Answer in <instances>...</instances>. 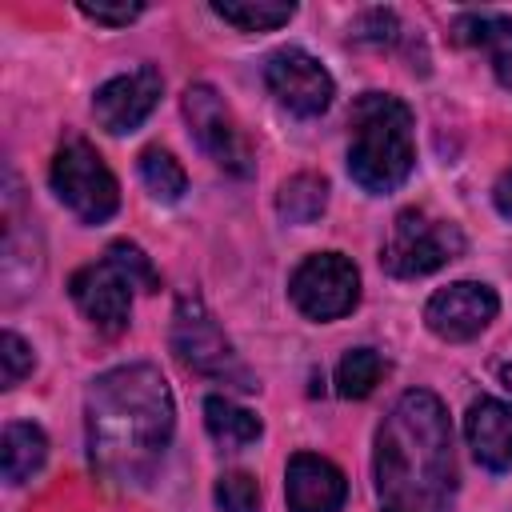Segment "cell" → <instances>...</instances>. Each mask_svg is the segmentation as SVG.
I'll list each match as a JSON object with an SVG mask.
<instances>
[{"label":"cell","instance_id":"1","mask_svg":"<svg viewBox=\"0 0 512 512\" xmlns=\"http://www.w3.org/2000/svg\"><path fill=\"white\" fill-rule=\"evenodd\" d=\"M92 468L116 488H144L176 428L168 380L152 364H120L100 372L84 396Z\"/></svg>","mask_w":512,"mask_h":512},{"label":"cell","instance_id":"2","mask_svg":"<svg viewBox=\"0 0 512 512\" xmlns=\"http://www.w3.org/2000/svg\"><path fill=\"white\" fill-rule=\"evenodd\" d=\"M372 472L384 504L408 512H448L456 496L452 424L432 392L412 388L392 404L376 432Z\"/></svg>","mask_w":512,"mask_h":512},{"label":"cell","instance_id":"3","mask_svg":"<svg viewBox=\"0 0 512 512\" xmlns=\"http://www.w3.org/2000/svg\"><path fill=\"white\" fill-rule=\"evenodd\" d=\"M348 128V176L372 196L396 192L416 164L412 108L400 96L364 92L348 112Z\"/></svg>","mask_w":512,"mask_h":512},{"label":"cell","instance_id":"4","mask_svg":"<svg viewBox=\"0 0 512 512\" xmlns=\"http://www.w3.org/2000/svg\"><path fill=\"white\" fill-rule=\"evenodd\" d=\"M456 256H464V232L452 220H436L420 208H404L392 220L380 264H384V272H392L400 280H416V276H428V272L452 264Z\"/></svg>","mask_w":512,"mask_h":512},{"label":"cell","instance_id":"5","mask_svg":"<svg viewBox=\"0 0 512 512\" xmlns=\"http://www.w3.org/2000/svg\"><path fill=\"white\" fill-rule=\"evenodd\" d=\"M172 348H176L180 364L192 368V372H200V376L236 384L244 392H256L260 388L256 376L244 368V360L232 352V344L220 332V324L212 320V312L200 304V296H180L176 316H172Z\"/></svg>","mask_w":512,"mask_h":512},{"label":"cell","instance_id":"6","mask_svg":"<svg viewBox=\"0 0 512 512\" xmlns=\"http://www.w3.org/2000/svg\"><path fill=\"white\" fill-rule=\"evenodd\" d=\"M52 192L84 224H104L120 208V188L104 156L88 140H68L52 156Z\"/></svg>","mask_w":512,"mask_h":512},{"label":"cell","instance_id":"7","mask_svg":"<svg viewBox=\"0 0 512 512\" xmlns=\"http://www.w3.org/2000/svg\"><path fill=\"white\" fill-rule=\"evenodd\" d=\"M288 296L308 320H340L360 304V272L344 252H312L292 272Z\"/></svg>","mask_w":512,"mask_h":512},{"label":"cell","instance_id":"8","mask_svg":"<svg viewBox=\"0 0 512 512\" xmlns=\"http://www.w3.org/2000/svg\"><path fill=\"white\" fill-rule=\"evenodd\" d=\"M184 116H188L200 148L216 160V168H224L228 176H252V144L212 84L184 88Z\"/></svg>","mask_w":512,"mask_h":512},{"label":"cell","instance_id":"9","mask_svg":"<svg viewBox=\"0 0 512 512\" xmlns=\"http://www.w3.org/2000/svg\"><path fill=\"white\" fill-rule=\"evenodd\" d=\"M264 84L276 96L280 108H288L292 116H320L328 112L336 84L328 76V68L308 56L304 48H280L264 60Z\"/></svg>","mask_w":512,"mask_h":512},{"label":"cell","instance_id":"10","mask_svg":"<svg viewBox=\"0 0 512 512\" xmlns=\"http://www.w3.org/2000/svg\"><path fill=\"white\" fill-rule=\"evenodd\" d=\"M160 92H164V76L152 64H136L132 72H120L96 88L92 116L112 136L136 132L152 116V108L160 104Z\"/></svg>","mask_w":512,"mask_h":512},{"label":"cell","instance_id":"11","mask_svg":"<svg viewBox=\"0 0 512 512\" xmlns=\"http://www.w3.org/2000/svg\"><path fill=\"white\" fill-rule=\"evenodd\" d=\"M496 312H500V296L488 284H480V280H456V284H448V288H440V292L428 296L424 324H428L432 336L460 344V340L480 336L496 320Z\"/></svg>","mask_w":512,"mask_h":512},{"label":"cell","instance_id":"12","mask_svg":"<svg viewBox=\"0 0 512 512\" xmlns=\"http://www.w3.org/2000/svg\"><path fill=\"white\" fill-rule=\"evenodd\" d=\"M132 280L120 264H112L108 256L96 260V264H84L72 272L68 280V296L76 300V308L108 336L124 332L128 328V316H132Z\"/></svg>","mask_w":512,"mask_h":512},{"label":"cell","instance_id":"13","mask_svg":"<svg viewBox=\"0 0 512 512\" xmlns=\"http://www.w3.org/2000/svg\"><path fill=\"white\" fill-rule=\"evenodd\" d=\"M284 496L288 512H340L348 480L332 460L316 452H296L284 468Z\"/></svg>","mask_w":512,"mask_h":512},{"label":"cell","instance_id":"14","mask_svg":"<svg viewBox=\"0 0 512 512\" xmlns=\"http://www.w3.org/2000/svg\"><path fill=\"white\" fill-rule=\"evenodd\" d=\"M464 436L476 464H484L488 472L512 468V408L504 400H492V396L472 400L464 416Z\"/></svg>","mask_w":512,"mask_h":512},{"label":"cell","instance_id":"15","mask_svg":"<svg viewBox=\"0 0 512 512\" xmlns=\"http://www.w3.org/2000/svg\"><path fill=\"white\" fill-rule=\"evenodd\" d=\"M452 40L464 48H480L500 80V88L512 92V16L500 12H464L452 24Z\"/></svg>","mask_w":512,"mask_h":512},{"label":"cell","instance_id":"16","mask_svg":"<svg viewBox=\"0 0 512 512\" xmlns=\"http://www.w3.org/2000/svg\"><path fill=\"white\" fill-rule=\"evenodd\" d=\"M44 460H48V436L28 420H12L4 428V444H0L4 480L8 484H24V480H32L40 472Z\"/></svg>","mask_w":512,"mask_h":512},{"label":"cell","instance_id":"17","mask_svg":"<svg viewBox=\"0 0 512 512\" xmlns=\"http://www.w3.org/2000/svg\"><path fill=\"white\" fill-rule=\"evenodd\" d=\"M204 428H208V436H212L220 448H228V452L256 444L260 432H264V428H260V416L248 412V408H240V404L228 400V396H208V400H204Z\"/></svg>","mask_w":512,"mask_h":512},{"label":"cell","instance_id":"18","mask_svg":"<svg viewBox=\"0 0 512 512\" xmlns=\"http://www.w3.org/2000/svg\"><path fill=\"white\" fill-rule=\"evenodd\" d=\"M276 208L288 224H312L324 208H328V180L316 172H296L280 184L276 192Z\"/></svg>","mask_w":512,"mask_h":512},{"label":"cell","instance_id":"19","mask_svg":"<svg viewBox=\"0 0 512 512\" xmlns=\"http://www.w3.org/2000/svg\"><path fill=\"white\" fill-rule=\"evenodd\" d=\"M212 12L232 24L236 32H272L296 16V4H276V0H216Z\"/></svg>","mask_w":512,"mask_h":512},{"label":"cell","instance_id":"20","mask_svg":"<svg viewBox=\"0 0 512 512\" xmlns=\"http://www.w3.org/2000/svg\"><path fill=\"white\" fill-rule=\"evenodd\" d=\"M384 372H388V364L376 348H352L336 364V392L344 400H364V396H372V388L380 384Z\"/></svg>","mask_w":512,"mask_h":512},{"label":"cell","instance_id":"21","mask_svg":"<svg viewBox=\"0 0 512 512\" xmlns=\"http://www.w3.org/2000/svg\"><path fill=\"white\" fill-rule=\"evenodd\" d=\"M140 180L144 188L164 200V204H176L184 192H188V176L180 168V160L168 152V148H144L140 152Z\"/></svg>","mask_w":512,"mask_h":512},{"label":"cell","instance_id":"22","mask_svg":"<svg viewBox=\"0 0 512 512\" xmlns=\"http://www.w3.org/2000/svg\"><path fill=\"white\" fill-rule=\"evenodd\" d=\"M216 504L220 512H260V484L248 472H224L216 480Z\"/></svg>","mask_w":512,"mask_h":512},{"label":"cell","instance_id":"23","mask_svg":"<svg viewBox=\"0 0 512 512\" xmlns=\"http://www.w3.org/2000/svg\"><path fill=\"white\" fill-rule=\"evenodd\" d=\"M104 256H108L112 264H120L136 288H144V292H156V288H160V276H156V268H152V260L144 256L140 244H132V240H116V244H108Z\"/></svg>","mask_w":512,"mask_h":512},{"label":"cell","instance_id":"24","mask_svg":"<svg viewBox=\"0 0 512 512\" xmlns=\"http://www.w3.org/2000/svg\"><path fill=\"white\" fill-rule=\"evenodd\" d=\"M0 360H4V388L20 384L32 372V348L16 332H4L0 336Z\"/></svg>","mask_w":512,"mask_h":512},{"label":"cell","instance_id":"25","mask_svg":"<svg viewBox=\"0 0 512 512\" xmlns=\"http://www.w3.org/2000/svg\"><path fill=\"white\" fill-rule=\"evenodd\" d=\"M80 8V16H88V20H96V24H108V28H124V24H132L140 12H144V4H92V0H80L76 4Z\"/></svg>","mask_w":512,"mask_h":512},{"label":"cell","instance_id":"26","mask_svg":"<svg viewBox=\"0 0 512 512\" xmlns=\"http://www.w3.org/2000/svg\"><path fill=\"white\" fill-rule=\"evenodd\" d=\"M492 204H496V212H500L504 220H512V168L500 172V180L492 184Z\"/></svg>","mask_w":512,"mask_h":512},{"label":"cell","instance_id":"27","mask_svg":"<svg viewBox=\"0 0 512 512\" xmlns=\"http://www.w3.org/2000/svg\"><path fill=\"white\" fill-rule=\"evenodd\" d=\"M500 384H504V388H508V392H512V360H508V364H504V368H500Z\"/></svg>","mask_w":512,"mask_h":512},{"label":"cell","instance_id":"28","mask_svg":"<svg viewBox=\"0 0 512 512\" xmlns=\"http://www.w3.org/2000/svg\"><path fill=\"white\" fill-rule=\"evenodd\" d=\"M380 512H408V508H392V504H384V508H380Z\"/></svg>","mask_w":512,"mask_h":512}]
</instances>
